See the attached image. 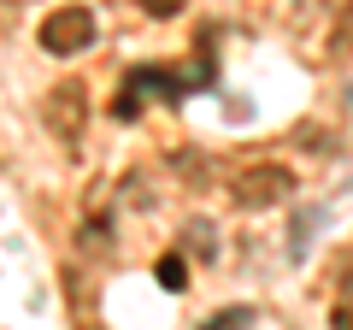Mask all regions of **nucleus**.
<instances>
[{
    "mask_svg": "<svg viewBox=\"0 0 353 330\" xmlns=\"http://www.w3.org/2000/svg\"><path fill=\"white\" fill-rule=\"evenodd\" d=\"M36 41L48 53H83L88 41H94V12H88V6H59V12H48L41 18V30H36Z\"/></svg>",
    "mask_w": 353,
    "mask_h": 330,
    "instance_id": "1",
    "label": "nucleus"
},
{
    "mask_svg": "<svg viewBox=\"0 0 353 330\" xmlns=\"http://www.w3.org/2000/svg\"><path fill=\"white\" fill-rule=\"evenodd\" d=\"M289 189H294L289 165H253V171L236 177V201L241 206H277V201H289Z\"/></svg>",
    "mask_w": 353,
    "mask_h": 330,
    "instance_id": "2",
    "label": "nucleus"
},
{
    "mask_svg": "<svg viewBox=\"0 0 353 330\" xmlns=\"http://www.w3.org/2000/svg\"><path fill=\"white\" fill-rule=\"evenodd\" d=\"M41 113H48V130H53L59 142H77V136H83V124H88V101H83V89H77V83L48 89Z\"/></svg>",
    "mask_w": 353,
    "mask_h": 330,
    "instance_id": "3",
    "label": "nucleus"
},
{
    "mask_svg": "<svg viewBox=\"0 0 353 330\" xmlns=\"http://www.w3.org/2000/svg\"><path fill=\"white\" fill-rule=\"evenodd\" d=\"M318 224H324V213H318V206H312V213H301V218H294V230H289V260H306V248H312V230Z\"/></svg>",
    "mask_w": 353,
    "mask_h": 330,
    "instance_id": "4",
    "label": "nucleus"
},
{
    "mask_svg": "<svg viewBox=\"0 0 353 330\" xmlns=\"http://www.w3.org/2000/svg\"><path fill=\"white\" fill-rule=\"evenodd\" d=\"M153 278H159L171 295H176V289H189V266H183V254H165L159 266H153Z\"/></svg>",
    "mask_w": 353,
    "mask_h": 330,
    "instance_id": "5",
    "label": "nucleus"
},
{
    "mask_svg": "<svg viewBox=\"0 0 353 330\" xmlns=\"http://www.w3.org/2000/svg\"><path fill=\"white\" fill-rule=\"evenodd\" d=\"M336 330H353V307H336Z\"/></svg>",
    "mask_w": 353,
    "mask_h": 330,
    "instance_id": "7",
    "label": "nucleus"
},
{
    "mask_svg": "<svg viewBox=\"0 0 353 330\" xmlns=\"http://www.w3.org/2000/svg\"><path fill=\"white\" fill-rule=\"evenodd\" d=\"M136 6H141L148 18H176L183 6H189V0H136Z\"/></svg>",
    "mask_w": 353,
    "mask_h": 330,
    "instance_id": "6",
    "label": "nucleus"
}]
</instances>
